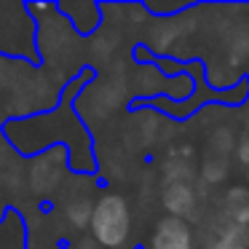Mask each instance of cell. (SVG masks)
Here are the masks:
<instances>
[{"mask_svg":"<svg viewBox=\"0 0 249 249\" xmlns=\"http://www.w3.org/2000/svg\"><path fill=\"white\" fill-rule=\"evenodd\" d=\"M150 249H193V231L179 217H163L156 225Z\"/></svg>","mask_w":249,"mask_h":249,"instance_id":"cell-2","label":"cell"},{"mask_svg":"<svg viewBox=\"0 0 249 249\" xmlns=\"http://www.w3.org/2000/svg\"><path fill=\"white\" fill-rule=\"evenodd\" d=\"M91 236L97 244L107 249H115L129 238V228H131V214H129V204L121 196L107 193L94 204L91 212Z\"/></svg>","mask_w":249,"mask_h":249,"instance_id":"cell-1","label":"cell"},{"mask_svg":"<svg viewBox=\"0 0 249 249\" xmlns=\"http://www.w3.org/2000/svg\"><path fill=\"white\" fill-rule=\"evenodd\" d=\"M163 206L169 209V217H179L188 214L193 209V190L185 182H172L166 190H163Z\"/></svg>","mask_w":249,"mask_h":249,"instance_id":"cell-3","label":"cell"},{"mask_svg":"<svg viewBox=\"0 0 249 249\" xmlns=\"http://www.w3.org/2000/svg\"><path fill=\"white\" fill-rule=\"evenodd\" d=\"M247 179H249V166H247Z\"/></svg>","mask_w":249,"mask_h":249,"instance_id":"cell-6","label":"cell"},{"mask_svg":"<svg viewBox=\"0 0 249 249\" xmlns=\"http://www.w3.org/2000/svg\"><path fill=\"white\" fill-rule=\"evenodd\" d=\"M209 249H249V225H231L209 244Z\"/></svg>","mask_w":249,"mask_h":249,"instance_id":"cell-4","label":"cell"},{"mask_svg":"<svg viewBox=\"0 0 249 249\" xmlns=\"http://www.w3.org/2000/svg\"><path fill=\"white\" fill-rule=\"evenodd\" d=\"M91 212H94V206L89 204V201H72V204H67L65 214L75 228H83V225L91 222Z\"/></svg>","mask_w":249,"mask_h":249,"instance_id":"cell-5","label":"cell"}]
</instances>
